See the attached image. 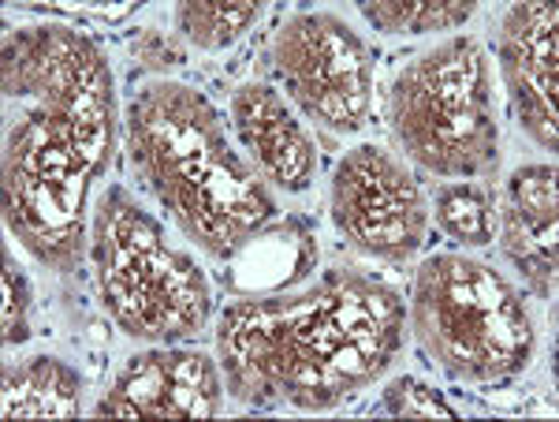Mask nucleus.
I'll use <instances>...</instances> for the list:
<instances>
[{
	"label": "nucleus",
	"instance_id": "f257e3e1",
	"mask_svg": "<svg viewBox=\"0 0 559 422\" xmlns=\"http://www.w3.org/2000/svg\"><path fill=\"white\" fill-rule=\"evenodd\" d=\"M4 228L41 266L68 273L90 250V195L120 142L116 79L105 49L68 23L4 34Z\"/></svg>",
	"mask_w": 559,
	"mask_h": 422
},
{
	"label": "nucleus",
	"instance_id": "20e7f679",
	"mask_svg": "<svg viewBox=\"0 0 559 422\" xmlns=\"http://www.w3.org/2000/svg\"><path fill=\"white\" fill-rule=\"evenodd\" d=\"M407 321L437 371L463 385H508L537 352L526 300L492 262L429 255L411 284Z\"/></svg>",
	"mask_w": 559,
	"mask_h": 422
},
{
	"label": "nucleus",
	"instance_id": "1a4fd4ad",
	"mask_svg": "<svg viewBox=\"0 0 559 422\" xmlns=\"http://www.w3.org/2000/svg\"><path fill=\"white\" fill-rule=\"evenodd\" d=\"M221 363L198 348L157 344L116 374L94 415L120 419H216L224 411Z\"/></svg>",
	"mask_w": 559,
	"mask_h": 422
},
{
	"label": "nucleus",
	"instance_id": "0eeeda50",
	"mask_svg": "<svg viewBox=\"0 0 559 422\" xmlns=\"http://www.w3.org/2000/svg\"><path fill=\"white\" fill-rule=\"evenodd\" d=\"M284 97L329 134H358L373 109V52L336 12H295L273 38Z\"/></svg>",
	"mask_w": 559,
	"mask_h": 422
},
{
	"label": "nucleus",
	"instance_id": "f03ea898",
	"mask_svg": "<svg viewBox=\"0 0 559 422\" xmlns=\"http://www.w3.org/2000/svg\"><path fill=\"white\" fill-rule=\"evenodd\" d=\"M407 303L381 277L329 269L292 292L236 300L216 321L224 389L247 408L332 411L392 371Z\"/></svg>",
	"mask_w": 559,
	"mask_h": 422
},
{
	"label": "nucleus",
	"instance_id": "dca6fc26",
	"mask_svg": "<svg viewBox=\"0 0 559 422\" xmlns=\"http://www.w3.org/2000/svg\"><path fill=\"white\" fill-rule=\"evenodd\" d=\"M496 199L477 179H452L432 191V221L459 247H485L496 232Z\"/></svg>",
	"mask_w": 559,
	"mask_h": 422
},
{
	"label": "nucleus",
	"instance_id": "9b49d317",
	"mask_svg": "<svg viewBox=\"0 0 559 422\" xmlns=\"http://www.w3.org/2000/svg\"><path fill=\"white\" fill-rule=\"evenodd\" d=\"M231 131L250 168L273 191L306 195L318 184V142L276 86L242 83L231 94Z\"/></svg>",
	"mask_w": 559,
	"mask_h": 422
},
{
	"label": "nucleus",
	"instance_id": "f3484780",
	"mask_svg": "<svg viewBox=\"0 0 559 422\" xmlns=\"http://www.w3.org/2000/svg\"><path fill=\"white\" fill-rule=\"evenodd\" d=\"M381 411L384 415H400V419H455L459 415L452 403L444 400V392H437L421 378H411V374H403V378H395L388 385Z\"/></svg>",
	"mask_w": 559,
	"mask_h": 422
},
{
	"label": "nucleus",
	"instance_id": "6e6552de",
	"mask_svg": "<svg viewBox=\"0 0 559 422\" xmlns=\"http://www.w3.org/2000/svg\"><path fill=\"white\" fill-rule=\"evenodd\" d=\"M332 224L358 255L403 266L426 247L429 202L403 157L377 142H358L332 173Z\"/></svg>",
	"mask_w": 559,
	"mask_h": 422
},
{
	"label": "nucleus",
	"instance_id": "ddd939ff",
	"mask_svg": "<svg viewBox=\"0 0 559 422\" xmlns=\"http://www.w3.org/2000/svg\"><path fill=\"white\" fill-rule=\"evenodd\" d=\"M4 419H75L83 411V374L57 355H26L4 366Z\"/></svg>",
	"mask_w": 559,
	"mask_h": 422
},
{
	"label": "nucleus",
	"instance_id": "f8f14e48",
	"mask_svg": "<svg viewBox=\"0 0 559 422\" xmlns=\"http://www.w3.org/2000/svg\"><path fill=\"white\" fill-rule=\"evenodd\" d=\"M313 266H318V236L310 221L276 218L254 232L236 255L224 258L221 289L236 300L292 292L310 281Z\"/></svg>",
	"mask_w": 559,
	"mask_h": 422
},
{
	"label": "nucleus",
	"instance_id": "423d86ee",
	"mask_svg": "<svg viewBox=\"0 0 559 422\" xmlns=\"http://www.w3.org/2000/svg\"><path fill=\"white\" fill-rule=\"evenodd\" d=\"M388 128L421 173L492 176L500 161V105L485 45L455 34L407 60L388 86Z\"/></svg>",
	"mask_w": 559,
	"mask_h": 422
},
{
	"label": "nucleus",
	"instance_id": "2eb2a0df",
	"mask_svg": "<svg viewBox=\"0 0 559 422\" xmlns=\"http://www.w3.org/2000/svg\"><path fill=\"white\" fill-rule=\"evenodd\" d=\"M265 4L261 0H183L176 8V31L194 49L221 52L250 31Z\"/></svg>",
	"mask_w": 559,
	"mask_h": 422
},
{
	"label": "nucleus",
	"instance_id": "9d476101",
	"mask_svg": "<svg viewBox=\"0 0 559 422\" xmlns=\"http://www.w3.org/2000/svg\"><path fill=\"white\" fill-rule=\"evenodd\" d=\"M496 60L519 128L540 150L556 154V75H559V12L556 4H511L496 34Z\"/></svg>",
	"mask_w": 559,
	"mask_h": 422
},
{
	"label": "nucleus",
	"instance_id": "a211bd4d",
	"mask_svg": "<svg viewBox=\"0 0 559 422\" xmlns=\"http://www.w3.org/2000/svg\"><path fill=\"white\" fill-rule=\"evenodd\" d=\"M31 281L12 250H4V348H20L31 340Z\"/></svg>",
	"mask_w": 559,
	"mask_h": 422
},
{
	"label": "nucleus",
	"instance_id": "4468645a",
	"mask_svg": "<svg viewBox=\"0 0 559 422\" xmlns=\"http://www.w3.org/2000/svg\"><path fill=\"white\" fill-rule=\"evenodd\" d=\"M362 20L388 38H418V34L459 31L474 20V0H366Z\"/></svg>",
	"mask_w": 559,
	"mask_h": 422
},
{
	"label": "nucleus",
	"instance_id": "39448f33",
	"mask_svg": "<svg viewBox=\"0 0 559 422\" xmlns=\"http://www.w3.org/2000/svg\"><path fill=\"white\" fill-rule=\"evenodd\" d=\"M90 258L102 307L123 337L179 344L210 326L213 292L202 266L168 244V232L123 184L105 187L90 224Z\"/></svg>",
	"mask_w": 559,
	"mask_h": 422
},
{
	"label": "nucleus",
	"instance_id": "7ed1b4c3",
	"mask_svg": "<svg viewBox=\"0 0 559 422\" xmlns=\"http://www.w3.org/2000/svg\"><path fill=\"white\" fill-rule=\"evenodd\" d=\"M131 173L187 239L216 262L280 218L273 187L239 154L210 97L179 79H150L131 94Z\"/></svg>",
	"mask_w": 559,
	"mask_h": 422
}]
</instances>
